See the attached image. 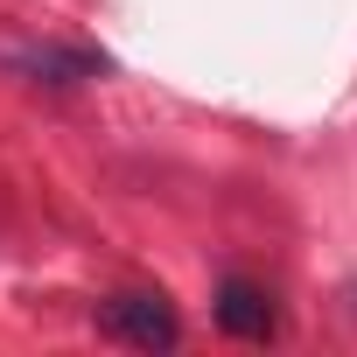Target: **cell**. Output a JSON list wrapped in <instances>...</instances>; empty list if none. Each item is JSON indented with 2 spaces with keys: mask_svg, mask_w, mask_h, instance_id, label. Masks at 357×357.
<instances>
[{
  "mask_svg": "<svg viewBox=\"0 0 357 357\" xmlns=\"http://www.w3.org/2000/svg\"><path fill=\"white\" fill-rule=\"evenodd\" d=\"M15 70H36V84H84V77H105V56H84V50H36V56H22Z\"/></svg>",
  "mask_w": 357,
  "mask_h": 357,
  "instance_id": "cell-3",
  "label": "cell"
},
{
  "mask_svg": "<svg viewBox=\"0 0 357 357\" xmlns=\"http://www.w3.org/2000/svg\"><path fill=\"white\" fill-rule=\"evenodd\" d=\"M98 336L126 343V350H175L183 343V322H175V308L161 294L133 287V294H105L98 301Z\"/></svg>",
  "mask_w": 357,
  "mask_h": 357,
  "instance_id": "cell-1",
  "label": "cell"
},
{
  "mask_svg": "<svg viewBox=\"0 0 357 357\" xmlns=\"http://www.w3.org/2000/svg\"><path fill=\"white\" fill-rule=\"evenodd\" d=\"M218 329H225V336H245V343H266V336H273V301H266V287H252L245 273H231V280L218 287Z\"/></svg>",
  "mask_w": 357,
  "mask_h": 357,
  "instance_id": "cell-2",
  "label": "cell"
}]
</instances>
